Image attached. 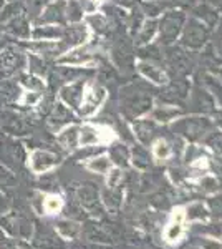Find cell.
Segmentation results:
<instances>
[{"label":"cell","instance_id":"obj_6","mask_svg":"<svg viewBox=\"0 0 222 249\" xmlns=\"http://www.w3.org/2000/svg\"><path fill=\"white\" fill-rule=\"evenodd\" d=\"M103 91L100 90L98 93L96 91H91V93H86L85 96V102H83V107H82V111L83 113H91L95 108H98V105L102 103L103 100Z\"/></svg>","mask_w":222,"mask_h":249},{"label":"cell","instance_id":"obj_19","mask_svg":"<svg viewBox=\"0 0 222 249\" xmlns=\"http://www.w3.org/2000/svg\"><path fill=\"white\" fill-rule=\"evenodd\" d=\"M0 40H2V30H0ZM0 43H2V42H0Z\"/></svg>","mask_w":222,"mask_h":249},{"label":"cell","instance_id":"obj_2","mask_svg":"<svg viewBox=\"0 0 222 249\" xmlns=\"http://www.w3.org/2000/svg\"><path fill=\"white\" fill-rule=\"evenodd\" d=\"M58 163V158L55 155L48 153V151H35L32 155V168L37 173H43L47 170H50L51 166Z\"/></svg>","mask_w":222,"mask_h":249},{"label":"cell","instance_id":"obj_12","mask_svg":"<svg viewBox=\"0 0 222 249\" xmlns=\"http://www.w3.org/2000/svg\"><path fill=\"white\" fill-rule=\"evenodd\" d=\"M76 128L71 126L70 130H67L65 133H63L62 136H60V142H62L63 144H67V146H75L76 144Z\"/></svg>","mask_w":222,"mask_h":249},{"label":"cell","instance_id":"obj_1","mask_svg":"<svg viewBox=\"0 0 222 249\" xmlns=\"http://www.w3.org/2000/svg\"><path fill=\"white\" fill-rule=\"evenodd\" d=\"M23 62L25 60H23L22 53H18L14 48H9V50L0 53V73L3 77H9V75L15 73L18 68L23 67Z\"/></svg>","mask_w":222,"mask_h":249},{"label":"cell","instance_id":"obj_15","mask_svg":"<svg viewBox=\"0 0 222 249\" xmlns=\"http://www.w3.org/2000/svg\"><path fill=\"white\" fill-rule=\"evenodd\" d=\"M58 35V30H50L48 27L45 29H38L35 32V37L37 38H51V37H56Z\"/></svg>","mask_w":222,"mask_h":249},{"label":"cell","instance_id":"obj_14","mask_svg":"<svg viewBox=\"0 0 222 249\" xmlns=\"http://www.w3.org/2000/svg\"><path fill=\"white\" fill-rule=\"evenodd\" d=\"M15 181L14 175H12L10 171H7L5 168L0 166V184H3V186H9V184H12Z\"/></svg>","mask_w":222,"mask_h":249},{"label":"cell","instance_id":"obj_7","mask_svg":"<svg viewBox=\"0 0 222 249\" xmlns=\"http://www.w3.org/2000/svg\"><path fill=\"white\" fill-rule=\"evenodd\" d=\"M56 231L65 239H73L76 238V234H78L80 226L76 223H71V221H60V223L56 224Z\"/></svg>","mask_w":222,"mask_h":249},{"label":"cell","instance_id":"obj_5","mask_svg":"<svg viewBox=\"0 0 222 249\" xmlns=\"http://www.w3.org/2000/svg\"><path fill=\"white\" fill-rule=\"evenodd\" d=\"M184 223L181 221H169V224L166 226V231H164V236H166V241L169 243H176V241L181 239L184 232Z\"/></svg>","mask_w":222,"mask_h":249},{"label":"cell","instance_id":"obj_9","mask_svg":"<svg viewBox=\"0 0 222 249\" xmlns=\"http://www.w3.org/2000/svg\"><path fill=\"white\" fill-rule=\"evenodd\" d=\"M153 153L157 160H168L169 156H171V148H169V144L164 142V140H157L154 143V146H153Z\"/></svg>","mask_w":222,"mask_h":249},{"label":"cell","instance_id":"obj_16","mask_svg":"<svg viewBox=\"0 0 222 249\" xmlns=\"http://www.w3.org/2000/svg\"><path fill=\"white\" fill-rule=\"evenodd\" d=\"M186 219V210L184 208H174L171 213V221H181V223H184Z\"/></svg>","mask_w":222,"mask_h":249},{"label":"cell","instance_id":"obj_11","mask_svg":"<svg viewBox=\"0 0 222 249\" xmlns=\"http://www.w3.org/2000/svg\"><path fill=\"white\" fill-rule=\"evenodd\" d=\"M146 67H148V70L141 68V71H144V75L151 78L153 82H156V83H164V82H166V77H164L163 71L157 70V68H156V67H153V65H146Z\"/></svg>","mask_w":222,"mask_h":249},{"label":"cell","instance_id":"obj_8","mask_svg":"<svg viewBox=\"0 0 222 249\" xmlns=\"http://www.w3.org/2000/svg\"><path fill=\"white\" fill-rule=\"evenodd\" d=\"M88 168L96 173H102V175H106L111 170V161L106 158V156H100V158H95L88 163Z\"/></svg>","mask_w":222,"mask_h":249},{"label":"cell","instance_id":"obj_4","mask_svg":"<svg viewBox=\"0 0 222 249\" xmlns=\"http://www.w3.org/2000/svg\"><path fill=\"white\" fill-rule=\"evenodd\" d=\"M7 30H9L10 34L17 35V37H22V38L30 37L28 25H27L25 18H22V17H15L14 20H12V22L9 23V27H7Z\"/></svg>","mask_w":222,"mask_h":249},{"label":"cell","instance_id":"obj_17","mask_svg":"<svg viewBox=\"0 0 222 249\" xmlns=\"http://www.w3.org/2000/svg\"><path fill=\"white\" fill-rule=\"evenodd\" d=\"M23 83L30 88H42L43 87V83L35 77H23Z\"/></svg>","mask_w":222,"mask_h":249},{"label":"cell","instance_id":"obj_18","mask_svg":"<svg viewBox=\"0 0 222 249\" xmlns=\"http://www.w3.org/2000/svg\"><path fill=\"white\" fill-rule=\"evenodd\" d=\"M38 100V95L37 93H34V91H28L27 93V96H25V100H23V103H35Z\"/></svg>","mask_w":222,"mask_h":249},{"label":"cell","instance_id":"obj_3","mask_svg":"<svg viewBox=\"0 0 222 249\" xmlns=\"http://www.w3.org/2000/svg\"><path fill=\"white\" fill-rule=\"evenodd\" d=\"M80 143L83 146H88V144H96L100 142H103V133L100 128H91V126H85L80 133Z\"/></svg>","mask_w":222,"mask_h":249},{"label":"cell","instance_id":"obj_13","mask_svg":"<svg viewBox=\"0 0 222 249\" xmlns=\"http://www.w3.org/2000/svg\"><path fill=\"white\" fill-rule=\"evenodd\" d=\"M0 249H28L17 239H0Z\"/></svg>","mask_w":222,"mask_h":249},{"label":"cell","instance_id":"obj_10","mask_svg":"<svg viewBox=\"0 0 222 249\" xmlns=\"http://www.w3.org/2000/svg\"><path fill=\"white\" fill-rule=\"evenodd\" d=\"M62 198L60 196H55V195H51V196H48V198L43 201V210H45L47 213H50V214H53V213H58L60 210H62Z\"/></svg>","mask_w":222,"mask_h":249}]
</instances>
